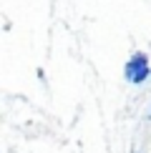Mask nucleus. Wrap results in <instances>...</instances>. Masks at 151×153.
<instances>
[{"mask_svg":"<svg viewBox=\"0 0 151 153\" xmlns=\"http://www.w3.org/2000/svg\"><path fill=\"white\" fill-rule=\"evenodd\" d=\"M123 73H126V80L129 83H134V85H141L144 80L151 75V68H149V55L146 53H134L129 58V63H126V68H123Z\"/></svg>","mask_w":151,"mask_h":153,"instance_id":"obj_1","label":"nucleus"}]
</instances>
